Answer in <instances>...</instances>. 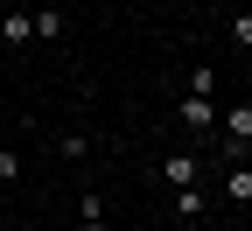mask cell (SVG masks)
I'll return each mask as SVG.
<instances>
[{
	"instance_id": "8fae6325",
	"label": "cell",
	"mask_w": 252,
	"mask_h": 231,
	"mask_svg": "<svg viewBox=\"0 0 252 231\" xmlns=\"http://www.w3.org/2000/svg\"><path fill=\"white\" fill-rule=\"evenodd\" d=\"M21 168H28V161H21L14 147H0V182H21Z\"/></svg>"
},
{
	"instance_id": "7a4b0ae2",
	"label": "cell",
	"mask_w": 252,
	"mask_h": 231,
	"mask_svg": "<svg viewBox=\"0 0 252 231\" xmlns=\"http://www.w3.org/2000/svg\"><path fill=\"white\" fill-rule=\"evenodd\" d=\"M175 119H182V133H189V140H203L210 126H217V105H210L203 91H182V105H175Z\"/></svg>"
},
{
	"instance_id": "6da1fadb",
	"label": "cell",
	"mask_w": 252,
	"mask_h": 231,
	"mask_svg": "<svg viewBox=\"0 0 252 231\" xmlns=\"http://www.w3.org/2000/svg\"><path fill=\"white\" fill-rule=\"evenodd\" d=\"M154 175H161L168 189H189V182H203V175H210V161H203L196 147H175V154H161V168H154Z\"/></svg>"
},
{
	"instance_id": "52a82bcc",
	"label": "cell",
	"mask_w": 252,
	"mask_h": 231,
	"mask_svg": "<svg viewBox=\"0 0 252 231\" xmlns=\"http://www.w3.org/2000/svg\"><path fill=\"white\" fill-rule=\"evenodd\" d=\"M77 217H84L77 231H112V224H105V210H98V196H84V203H77Z\"/></svg>"
},
{
	"instance_id": "7c38bea8",
	"label": "cell",
	"mask_w": 252,
	"mask_h": 231,
	"mask_svg": "<svg viewBox=\"0 0 252 231\" xmlns=\"http://www.w3.org/2000/svg\"><path fill=\"white\" fill-rule=\"evenodd\" d=\"M245 161H252V140H245Z\"/></svg>"
},
{
	"instance_id": "4fadbf2b",
	"label": "cell",
	"mask_w": 252,
	"mask_h": 231,
	"mask_svg": "<svg viewBox=\"0 0 252 231\" xmlns=\"http://www.w3.org/2000/svg\"><path fill=\"white\" fill-rule=\"evenodd\" d=\"M245 7H252V0H245Z\"/></svg>"
},
{
	"instance_id": "8992f818",
	"label": "cell",
	"mask_w": 252,
	"mask_h": 231,
	"mask_svg": "<svg viewBox=\"0 0 252 231\" xmlns=\"http://www.w3.org/2000/svg\"><path fill=\"white\" fill-rule=\"evenodd\" d=\"M175 217H203V189H196V182L175 189Z\"/></svg>"
},
{
	"instance_id": "9c48e42d",
	"label": "cell",
	"mask_w": 252,
	"mask_h": 231,
	"mask_svg": "<svg viewBox=\"0 0 252 231\" xmlns=\"http://www.w3.org/2000/svg\"><path fill=\"white\" fill-rule=\"evenodd\" d=\"M56 154H63V161H84V154H91V140H84V133H63V140H56Z\"/></svg>"
},
{
	"instance_id": "277c9868",
	"label": "cell",
	"mask_w": 252,
	"mask_h": 231,
	"mask_svg": "<svg viewBox=\"0 0 252 231\" xmlns=\"http://www.w3.org/2000/svg\"><path fill=\"white\" fill-rule=\"evenodd\" d=\"M63 35H70V14H63V7H42V0H35V42H63Z\"/></svg>"
},
{
	"instance_id": "30bf717a",
	"label": "cell",
	"mask_w": 252,
	"mask_h": 231,
	"mask_svg": "<svg viewBox=\"0 0 252 231\" xmlns=\"http://www.w3.org/2000/svg\"><path fill=\"white\" fill-rule=\"evenodd\" d=\"M231 42H238V49H252V7H238V14H231Z\"/></svg>"
},
{
	"instance_id": "3957f363",
	"label": "cell",
	"mask_w": 252,
	"mask_h": 231,
	"mask_svg": "<svg viewBox=\"0 0 252 231\" xmlns=\"http://www.w3.org/2000/svg\"><path fill=\"white\" fill-rule=\"evenodd\" d=\"M0 42H7V49H28V42H35V7H28V0H14L7 14H0Z\"/></svg>"
},
{
	"instance_id": "5b68a950",
	"label": "cell",
	"mask_w": 252,
	"mask_h": 231,
	"mask_svg": "<svg viewBox=\"0 0 252 231\" xmlns=\"http://www.w3.org/2000/svg\"><path fill=\"white\" fill-rule=\"evenodd\" d=\"M224 196L231 203H252V161H231L224 168Z\"/></svg>"
},
{
	"instance_id": "ba28073f",
	"label": "cell",
	"mask_w": 252,
	"mask_h": 231,
	"mask_svg": "<svg viewBox=\"0 0 252 231\" xmlns=\"http://www.w3.org/2000/svg\"><path fill=\"white\" fill-rule=\"evenodd\" d=\"M189 91H203V98H217V70H210V63H196V70H189Z\"/></svg>"
}]
</instances>
